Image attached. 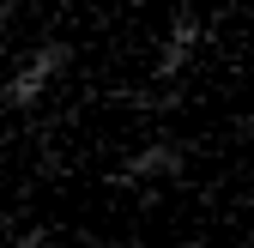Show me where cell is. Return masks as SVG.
Returning a JSON list of instances; mask_svg holds the SVG:
<instances>
[{
    "label": "cell",
    "mask_w": 254,
    "mask_h": 248,
    "mask_svg": "<svg viewBox=\"0 0 254 248\" xmlns=\"http://www.w3.org/2000/svg\"><path fill=\"white\" fill-rule=\"evenodd\" d=\"M200 43H206V12H194V6H176V12L164 18L157 55H151V85H157V91H164V85H176L188 67H194Z\"/></svg>",
    "instance_id": "7a4b0ae2"
},
{
    "label": "cell",
    "mask_w": 254,
    "mask_h": 248,
    "mask_svg": "<svg viewBox=\"0 0 254 248\" xmlns=\"http://www.w3.org/2000/svg\"><path fill=\"white\" fill-rule=\"evenodd\" d=\"M55 236H49V224H24L18 236H6V242H0V248H49Z\"/></svg>",
    "instance_id": "277c9868"
},
{
    "label": "cell",
    "mask_w": 254,
    "mask_h": 248,
    "mask_svg": "<svg viewBox=\"0 0 254 248\" xmlns=\"http://www.w3.org/2000/svg\"><path fill=\"white\" fill-rule=\"evenodd\" d=\"M182 176H188V145L182 139H145L139 151H127L109 170L115 188H151V182H182Z\"/></svg>",
    "instance_id": "3957f363"
},
{
    "label": "cell",
    "mask_w": 254,
    "mask_h": 248,
    "mask_svg": "<svg viewBox=\"0 0 254 248\" xmlns=\"http://www.w3.org/2000/svg\"><path fill=\"white\" fill-rule=\"evenodd\" d=\"M73 67V43L67 37H43L37 49H24V61L0 79V109L6 115H24V109H37L49 97V85Z\"/></svg>",
    "instance_id": "6da1fadb"
}]
</instances>
